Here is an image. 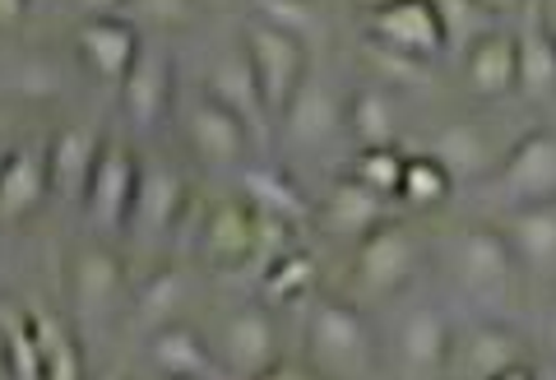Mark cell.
Instances as JSON below:
<instances>
[{"mask_svg": "<svg viewBox=\"0 0 556 380\" xmlns=\"http://www.w3.org/2000/svg\"><path fill=\"white\" fill-rule=\"evenodd\" d=\"M306 367L316 380H371L376 339L357 302L316 297L306 316Z\"/></svg>", "mask_w": 556, "mask_h": 380, "instance_id": "obj_1", "label": "cell"}, {"mask_svg": "<svg viewBox=\"0 0 556 380\" xmlns=\"http://www.w3.org/2000/svg\"><path fill=\"white\" fill-rule=\"evenodd\" d=\"M241 51H247V61H251V71H255L260 98H265V112H269V121L278 126V121L288 116L292 102H298V93L306 89V79H311L306 42L251 14V20H247V38H241Z\"/></svg>", "mask_w": 556, "mask_h": 380, "instance_id": "obj_2", "label": "cell"}, {"mask_svg": "<svg viewBox=\"0 0 556 380\" xmlns=\"http://www.w3.org/2000/svg\"><path fill=\"white\" fill-rule=\"evenodd\" d=\"M445 265H450V279H455L459 292L478 302H496L506 297L510 283H515V251H510V237L501 228H486V223H473L450 237V251H445Z\"/></svg>", "mask_w": 556, "mask_h": 380, "instance_id": "obj_3", "label": "cell"}, {"mask_svg": "<svg viewBox=\"0 0 556 380\" xmlns=\"http://www.w3.org/2000/svg\"><path fill=\"white\" fill-rule=\"evenodd\" d=\"M422 265V246H417L413 228L404 223H386L367 241H357V261H353V292L362 302H380L404 292L408 279Z\"/></svg>", "mask_w": 556, "mask_h": 380, "instance_id": "obj_4", "label": "cell"}, {"mask_svg": "<svg viewBox=\"0 0 556 380\" xmlns=\"http://www.w3.org/2000/svg\"><path fill=\"white\" fill-rule=\"evenodd\" d=\"M496 195L510 210L556 204V130H529L496 163Z\"/></svg>", "mask_w": 556, "mask_h": 380, "instance_id": "obj_5", "label": "cell"}, {"mask_svg": "<svg viewBox=\"0 0 556 380\" xmlns=\"http://www.w3.org/2000/svg\"><path fill=\"white\" fill-rule=\"evenodd\" d=\"M139 177H144V167H139L135 153L126 144L108 140V144H102V153H98L89 190H84V218H89L98 232L130 228L135 200H139Z\"/></svg>", "mask_w": 556, "mask_h": 380, "instance_id": "obj_6", "label": "cell"}, {"mask_svg": "<svg viewBox=\"0 0 556 380\" xmlns=\"http://www.w3.org/2000/svg\"><path fill=\"white\" fill-rule=\"evenodd\" d=\"M255 140V130L228 112L214 93H200L186 107V144L195 149V159L214 172H247V149Z\"/></svg>", "mask_w": 556, "mask_h": 380, "instance_id": "obj_7", "label": "cell"}, {"mask_svg": "<svg viewBox=\"0 0 556 380\" xmlns=\"http://www.w3.org/2000/svg\"><path fill=\"white\" fill-rule=\"evenodd\" d=\"M278 357V330L265 302L237 306L228 320L218 325V367L241 380H260Z\"/></svg>", "mask_w": 556, "mask_h": 380, "instance_id": "obj_8", "label": "cell"}, {"mask_svg": "<svg viewBox=\"0 0 556 380\" xmlns=\"http://www.w3.org/2000/svg\"><path fill=\"white\" fill-rule=\"evenodd\" d=\"M75 47H79L84 71H89L93 79H102V84H112V89H121L126 75L135 71L139 51H144V38H139L135 20L108 10V14H93V20L79 24Z\"/></svg>", "mask_w": 556, "mask_h": 380, "instance_id": "obj_9", "label": "cell"}, {"mask_svg": "<svg viewBox=\"0 0 556 380\" xmlns=\"http://www.w3.org/2000/svg\"><path fill=\"white\" fill-rule=\"evenodd\" d=\"M65 288L84 325H102L126 302V269L108 246H79L65 265Z\"/></svg>", "mask_w": 556, "mask_h": 380, "instance_id": "obj_10", "label": "cell"}, {"mask_svg": "<svg viewBox=\"0 0 556 380\" xmlns=\"http://www.w3.org/2000/svg\"><path fill=\"white\" fill-rule=\"evenodd\" d=\"M367 28H371L367 33L371 42L390 47L408 61H422V65H431L450 47L437 5H417V0H404V5H376L367 14Z\"/></svg>", "mask_w": 556, "mask_h": 380, "instance_id": "obj_11", "label": "cell"}, {"mask_svg": "<svg viewBox=\"0 0 556 380\" xmlns=\"http://www.w3.org/2000/svg\"><path fill=\"white\" fill-rule=\"evenodd\" d=\"M455 330L437 306H408L394 325V362L404 376H441L450 371Z\"/></svg>", "mask_w": 556, "mask_h": 380, "instance_id": "obj_12", "label": "cell"}, {"mask_svg": "<svg viewBox=\"0 0 556 380\" xmlns=\"http://www.w3.org/2000/svg\"><path fill=\"white\" fill-rule=\"evenodd\" d=\"M510 367H525V339L510 325H468L464 334H455V353H450V371L455 380H496Z\"/></svg>", "mask_w": 556, "mask_h": 380, "instance_id": "obj_13", "label": "cell"}, {"mask_svg": "<svg viewBox=\"0 0 556 380\" xmlns=\"http://www.w3.org/2000/svg\"><path fill=\"white\" fill-rule=\"evenodd\" d=\"M200 255L208 265H247L260 261V210L251 200H223L208 210L200 228Z\"/></svg>", "mask_w": 556, "mask_h": 380, "instance_id": "obj_14", "label": "cell"}, {"mask_svg": "<svg viewBox=\"0 0 556 380\" xmlns=\"http://www.w3.org/2000/svg\"><path fill=\"white\" fill-rule=\"evenodd\" d=\"M278 130H283V140L302 153L325 149L339 130H348V102L334 93L329 79H306V89L288 107V116L278 121Z\"/></svg>", "mask_w": 556, "mask_h": 380, "instance_id": "obj_15", "label": "cell"}, {"mask_svg": "<svg viewBox=\"0 0 556 380\" xmlns=\"http://www.w3.org/2000/svg\"><path fill=\"white\" fill-rule=\"evenodd\" d=\"M167 107H172V56L163 47H144L135 71L121 84V112H126V121L139 135H149L159 130Z\"/></svg>", "mask_w": 556, "mask_h": 380, "instance_id": "obj_16", "label": "cell"}, {"mask_svg": "<svg viewBox=\"0 0 556 380\" xmlns=\"http://www.w3.org/2000/svg\"><path fill=\"white\" fill-rule=\"evenodd\" d=\"M459 79L473 98H506L519 89V51H515V33L492 28L486 38H478L464 51L459 61Z\"/></svg>", "mask_w": 556, "mask_h": 380, "instance_id": "obj_17", "label": "cell"}, {"mask_svg": "<svg viewBox=\"0 0 556 380\" xmlns=\"http://www.w3.org/2000/svg\"><path fill=\"white\" fill-rule=\"evenodd\" d=\"M51 195V163L47 144H20L5 153V172H0V218L24 223L38 204Z\"/></svg>", "mask_w": 556, "mask_h": 380, "instance_id": "obj_18", "label": "cell"}, {"mask_svg": "<svg viewBox=\"0 0 556 380\" xmlns=\"http://www.w3.org/2000/svg\"><path fill=\"white\" fill-rule=\"evenodd\" d=\"M515 51H519V93L529 102H552L556 98V38L543 24V5L525 10L515 33Z\"/></svg>", "mask_w": 556, "mask_h": 380, "instance_id": "obj_19", "label": "cell"}, {"mask_svg": "<svg viewBox=\"0 0 556 380\" xmlns=\"http://www.w3.org/2000/svg\"><path fill=\"white\" fill-rule=\"evenodd\" d=\"M149 362L153 376L172 380H218V357L214 349L190 330V325H167V330L149 334Z\"/></svg>", "mask_w": 556, "mask_h": 380, "instance_id": "obj_20", "label": "cell"}, {"mask_svg": "<svg viewBox=\"0 0 556 380\" xmlns=\"http://www.w3.org/2000/svg\"><path fill=\"white\" fill-rule=\"evenodd\" d=\"M208 93H214L228 112H237L255 135H265V130L274 126L269 112H265V98H260L255 71H251V61H247V51H241V47L223 51V56L214 61V75H208Z\"/></svg>", "mask_w": 556, "mask_h": 380, "instance_id": "obj_21", "label": "cell"}, {"mask_svg": "<svg viewBox=\"0 0 556 380\" xmlns=\"http://www.w3.org/2000/svg\"><path fill=\"white\" fill-rule=\"evenodd\" d=\"M98 153H102V140L93 130L84 126H65L51 135L47 144V163H51V190L65 200H79L84 204V190H89V177L98 167Z\"/></svg>", "mask_w": 556, "mask_h": 380, "instance_id": "obj_22", "label": "cell"}, {"mask_svg": "<svg viewBox=\"0 0 556 380\" xmlns=\"http://www.w3.org/2000/svg\"><path fill=\"white\" fill-rule=\"evenodd\" d=\"M386 204H390V200H380L376 190L357 186L353 177H348V181H339V186L325 195V204H320V228L334 232V237H357V241H367L371 232L386 228Z\"/></svg>", "mask_w": 556, "mask_h": 380, "instance_id": "obj_23", "label": "cell"}, {"mask_svg": "<svg viewBox=\"0 0 556 380\" xmlns=\"http://www.w3.org/2000/svg\"><path fill=\"white\" fill-rule=\"evenodd\" d=\"M186 210V186L172 167H144V177H139V200H135V218L130 228L139 237L159 241L177 228V218Z\"/></svg>", "mask_w": 556, "mask_h": 380, "instance_id": "obj_24", "label": "cell"}, {"mask_svg": "<svg viewBox=\"0 0 556 380\" xmlns=\"http://www.w3.org/2000/svg\"><path fill=\"white\" fill-rule=\"evenodd\" d=\"M348 135L362 149H394L399 140V102L390 89L380 84H367L348 98Z\"/></svg>", "mask_w": 556, "mask_h": 380, "instance_id": "obj_25", "label": "cell"}, {"mask_svg": "<svg viewBox=\"0 0 556 380\" xmlns=\"http://www.w3.org/2000/svg\"><path fill=\"white\" fill-rule=\"evenodd\" d=\"M510 251L515 261L533 274H556V204H538V210L510 214Z\"/></svg>", "mask_w": 556, "mask_h": 380, "instance_id": "obj_26", "label": "cell"}, {"mask_svg": "<svg viewBox=\"0 0 556 380\" xmlns=\"http://www.w3.org/2000/svg\"><path fill=\"white\" fill-rule=\"evenodd\" d=\"M186 302V274L181 269H159L153 279L135 292V320L149 325V334L177 325V311Z\"/></svg>", "mask_w": 556, "mask_h": 380, "instance_id": "obj_27", "label": "cell"}, {"mask_svg": "<svg viewBox=\"0 0 556 380\" xmlns=\"http://www.w3.org/2000/svg\"><path fill=\"white\" fill-rule=\"evenodd\" d=\"M0 325H5V362L10 380H42V343L33 330V316H20L10 302L0 306Z\"/></svg>", "mask_w": 556, "mask_h": 380, "instance_id": "obj_28", "label": "cell"}, {"mask_svg": "<svg viewBox=\"0 0 556 380\" xmlns=\"http://www.w3.org/2000/svg\"><path fill=\"white\" fill-rule=\"evenodd\" d=\"M241 190H247V200L255 204L260 214H269V218L292 223V218L306 214V200L283 177H274V172H265V167H247V172H241Z\"/></svg>", "mask_w": 556, "mask_h": 380, "instance_id": "obj_29", "label": "cell"}, {"mask_svg": "<svg viewBox=\"0 0 556 380\" xmlns=\"http://www.w3.org/2000/svg\"><path fill=\"white\" fill-rule=\"evenodd\" d=\"M33 330L42 343V380H84V357L70 330L51 316H33Z\"/></svg>", "mask_w": 556, "mask_h": 380, "instance_id": "obj_30", "label": "cell"}, {"mask_svg": "<svg viewBox=\"0 0 556 380\" xmlns=\"http://www.w3.org/2000/svg\"><path fill=\"white\" fill-rule=\"evenodd\" d=\"M450 186H455V172H450L437 153H413L408 167H404V190H399V200L417 204V210H431V204H441L450 195Z\"/></svg>", "mask_w": 556, "mask_h": 380, "instance_id": "obj_31", "label": "cell"}, {"mask_svg": "<svg viewBox=\"0 0 556 380\" xmlns=\"http://www.w3.org/2000/svg\"><path fill=\"white\" fill-rule=\"evenodd\" d=\"M404 167H408V159L399 149H357L348 177L357 186L376 190L380 200H399V190H404Z\"/></svg>", "mask_w": 556, "mask_h": 380, "instance_id": "obj_32", "label": "cell"}, {"mask_svg": "<svg viewBox=\"0 0 556 380\" xmlns=\"http://www.w3.org/2000/svg\"><path fill=\"white\" fill-rule=\"evenodd\" d=\"M437 159L455 172V177H473L492 163V149L482 144V135L473 126H450L437 135Z\"/></svg>", "mask_w": 556, "mask_h": 380, "instance_id": "obj_33", "label": "cell"}, {"mask_svg": "<svg viewBox=\"0 0 556 380\" xmlns=\"http://www.w3.org/2000/svg\"><path fill=\"white\" fill-rule=\"evenodd\" d=\"M316 288V265L302 251H288L265 269V306L269 302H298Z\"/></svg>", "mask_w": 556, "mask_h": 380, "instance_id": "obj_34", "label": "cell"}, {"mask_svg": "<svg viewBox=\"0 0 556 380\" xmlns=\"http://www.w3.org/2000/svg\"><path fill=\"white\" fill-rule=\"evenodd\" d=\"M437 14H441V28H445V42H450V47L464 42V51H468L478 38H486V33H492L486 14L473 5V0H464V5H459V0H441Z\"/></svg>", "mask_w": 556, "mask_h": 380, "instance_id": "obj_35", "label": "cell"}, {"mask_svg": "<svg viewBox=\"0 0 556 380\" xmlns=\"http://www.w3.org/2000/svg\"><path fill=\"white\" fill-rule=\"evenodd\" d=\"M251 14L255 20H265V24H274V28L292 33V38H302V42H306V33L320 24V14L311 5H298V0H260Z\"/></svg>", "mask_w": 556, "mask_h": 380, "instance_id": "obj_36", "label": "cell"}, {"mask_svg": "<svg viewBox=\"0 0 556 380\" xmlns=\"http://www.w3.org/2000/svg\"><path fill=\"white\" fill-rule=\"evenodd\" d=\"M10 84H20L24 98H51V93H61V65L47 56H20Z\"/></svg>", "mask_w": 556, "mask_h": 380, "instance_id": "obj_37", "label": "cell"}, {"mask_svg": "<svg viewBox=\"0 0 556 380\" xmlns=\"http://www.w3.org/2000/svg\"><path fill=\"white\" fill-rule=\"evenodd\" d=\"M367 61L380 71V79H390V84H427V71H431V65L399 56V51L380 47V42H371V38H367Z\"/></svg>", "mask_w": 556, "mask_h": 380, "instance_id": "obj_38", "label": "cell"}, {"mask_svg": "<svg viewBox=\"0 0 556 380\" xmlns=\"http://www.w3.org/2000/svg\"><path fill=\"white\" fill-rule=\"evenodd\" d=\"M139 14H149V20H159V24H186L195 10L181 5V0H167V5H139Z\"/></svg>", "mask_w": 556, "mask_h": 380, "instance_id": "obj_39", "label": "cell"}, {"mask_svg": "<svg viewBox=\"0 0 556 380\" xmlns=\"http://www.w3.org/2000/svg\"><path fill=\"white\" fill-rule=\"evenodd\" d=\"M260 380H316L311 376V367H292V362H274V367L260 376Z\"/></svg>", "mask_w": 556, "mask_h": 380, "instance_id": "obj_40", "label": "cell"}, {"mask_svg": "<svg viewBox=\"0 0 556 380\" xmlns=\"http://www.w3.org/2000/svg\"><path fill=\"white\" fill-rule=\"evenodd\" d=\"M0 20H5V28L14 20H24V0H0Z\"/></svg>", "mask_w": 556, "mask_h": 380, "instance_id": "obj_41", "label": "cell"}, {"mask_svg": "<svg viewBox=\"0 0 556 380\" xmlns=\"http://www.w3.org/2000/svg\"><path fill=\"white\" fill-rule=\"evenodd\" d=\"M543 343H547V349L556 353V302L547 306V316H543Z\"/></svg>", "mask_w": 556, "mask_h": 380, "instance_id": "obj_42", "label": "cell"}, {"mask_svg": "<svg viewBox=\"0 0 556 380\" xmlns=\"http://www.w3.org/2000/svg\"><path fill=\"white\" fill-rule=\"evenodd\" d=\"M496 380H538V371H533L529 362H525V367H510L506 376H496Z\"/></svg>", "mask_w": 556, "mask_h": 380, "instance_id": "obj_43", "label": "cell"}, {"mask_svg": "<svg viewBox=\"0 0 556 380\" xmlns=\"http://www.w3.org/2000/svg\"><path fill=\"white\" fill-rule=\"evenodd\" d=\"M543 24H547V33L556 38V0H552V5H543Z\"/></svg>", "mask_w": 556, "mask_h": 380, "instance_id": "obj_44", "label": "cell"}, {"mask_svg": "<svg viewBox=\"0 0 556 380\" xmlns=\"http://www.w3.org/2000/svg\"><path fill=\"white\" fill-rule=\"evenodd\" d=\"M98 380H126V376H116V371H112V376H98Z\"/></svg>", "mask_w": 556, "mask_h": 380, "instance_id": "obj_45", "label": "cell"}, {"mask_svg": "<svg viewBox=\"0 0 556 380\" xmlns=\"http://www.w3.org/2000/svg\"><path fill=\"white\" fill-rule=\"evenodd\" d=\"M149 380H172V376H149Z\"/></svg>", "mask_w": 556, "mask_h": 380, "instance_id": "obj_46", "label": "cell"}]
</instances>
